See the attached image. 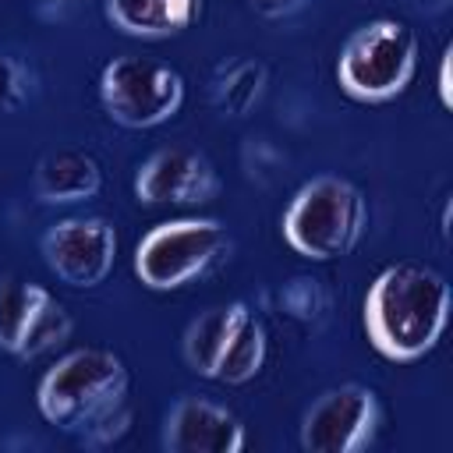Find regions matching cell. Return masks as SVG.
I'll return each instance as SVG.
<instances>
[{
  "label": "cell",
  "mask_w": 453,
  "mask_h": 453,
  "mask_svg": "<svg viewBox=\"0 0 453 453\" xmlns=\"http://www.w3.org/2000/svg\"><path fill=\"white\" fill-rule=\"evenodd\" d=\"M42 421L78 435L81 446L103 449L131 425L127 365L106 347H78L64 354L35 386Z\"/></svg>",
  "instance_id": "1"
},
{
  "label": "cell",
  "mask_w": 453,
  "mask_h": 453,
  "mask_svg": "<svg viewBox=\"0 0 453 453\" xmlns=\"http://www.w3.org/2000/svg\"><path fill=\"white\" fill-rule=\"evenodd\" d=\"M449 319L446 280L418 262L386 265L365 290L361 322L372 347L389 361L425 357Z\"/></svg>",
  "instance_id": "2"
},
{
  "label": "cell",
  "mask_w": 453,
  "mask_h": 453,
  "mask_svg": "<svg viewBox=\"0 0 453 453\" xmlns=\"http://www.w3.org/2000/svg\"><path fill=\"white\" fill-rule=\"evenodd\" d=\"M365 226H368V202L361 188H354L347 177L336 173H319L304 180L280 219L283 241L301 258L311 262H329L354 251Z\"/></svg>",
  "instance_id": "3"
},
{
  "label": "cell",
  "mask_w": 453,
  "mask_h": 453,
  "mask_svg": "<svg viewBox=\"0 0 453 453\" xmlns=\"http://www.w3.org/2000/svg\"><path fill=\"white\" fill-rule=\"evenodd\" d=\"M418 71V35L400 18L357 25L336 53V85L357 103L396 99Z\"/></svg>",
  "instance_id": "4"
},
{
  "label": "cell",
  "mask_w": 453,
  "mask_h": 453,
  "mask_svg": "<svg viewBox=\"0 0 453 453\" xmlns=\"http://www.w3.org/2000/svg\"><path fill=\"white\" fill-rule=\"evenodd\" d=\"M230 251V234L219 219H166L134 244V276L149 290H177L209 273Z\"/></svg>",
  "instance_id": "5"
},
{
  "label": "cell",
  "mask_w": 453,
  "mask_h": 453,
  "mask_svg": "<svg viewBox=\"0 0 453 453\" xmlns=\"http://www.w3.org/2000/svg\"><path fill=\"white\" fill-rule=\"evenodd\" d=\"M99 103L120 127H156L180 110L184 78L163 60L124 53L99 71Z\"/></svg>",
  "instance_id": "6"
},
{
  "label": "cell",
  "mask_w": 453,
  "mask_h": 453,
  "mask_svg": "<svg viewBox=\"0 0 453 453\" xmlns=\"http://www.w3.org/2000/svg\"><path fill=\"white\" fill-rule=\"evenodd\" d=\"M39 251L60 283L92 290L113 269L117 230L103 216H67L46 226V234L39 237Z\"/></svg>",
  "instance_id": "7"
},
{
  "label": "cell",
  "mask_w": 453,
  "mask_h": 453,
  "mask_svg": "<svg viewBox=\"0 0 453 453\" xmlns=\"http://www.w3.org/2000/svg\"><path fill=\"white\" fill-rule=\"evenodd\" d=\"M379 396L361 382H343L315 396L301 418V446L308 453H357L375 439Z\"/></svg>",
  "instance_id": "8"
},
{
  "label": "cell",
  "mask_w": 453,
  "mask_h": 453,
  "mask_svg": "<svg viewBox=\"0 0 453 453\" xmlns=\"http://www.w3.org/2000/svg\"><path fill=\"white\" fill-rule=\"evenodd\" d=\"M71 336L67 308L39 283L0 280V350L39 357Z\"/></svg>",
  "instance_id": "9"
},
{
  "label": "cell",
  "mask_w": 453,
  "mask_h": 453,
  "mask_svg": "<svg viewBox=\"0 0 453 453\" xmlns=\"http://www.w3.org/2000/svg\"><path fill=\"white\" fill-rule=\"evenodd\" d=\"M219 191V173L216 166L198 152L184 145H166L156 149L149 159H142L134 173V198L142 205H202L216 198Z\"/></svg>",
  "instance_id": "10"
},
{
  "label": "cell",
  "mask_w": 453,
  "mask_h": 453,
  "mask_svg": "<svg viewBox=\"0 0 453 453\" xmlns=\"http://www.w3.org/2000/svg\"><path fill=\"white\" fill-rule=\"evenodd\" d=\"M163 449L170 453H241L244 425L234 411L205 396H180L159 432Z\"/></svg>",
  "instance_id": "11"
},
{
  "label": "cell",
  "mask_w": 453,
  "mask_h": 453,
  "mask_svg": "<svg viewBox=\"0 0 453 453\" xmlns=\"http://www.w3.org/2000/svg\"><path fill=\"white\" fill-rule=\"evenodd\" d=\"M32 188H35V198L46 205L88 202L103 188V170L81 149H53L35 163Z\"/></svg>",
  "instance_id": "12"
},
{
  "label": "cell",
  "mask_w": 453,
  "mask_h": 453,
  "mask_svg": "<svg viewBox=\"0 0 453 453\" xmlns=\"http://www.w3.org/2000/svg\"><path fill=\"white\" fill-rule=\"evenodd\" d=\"M106 21L134 39H166L180 35L202 14V0H106Z\"/></svg>",
  "instance_id": "13"
},
{
  "label": "cell",
  "mask_w": 453,
  "mask_h": 453,
  "mask_svg": "<svg viewBox=\"0 0 453 453\" xmlns=\"http://www.w3.org/2000/svg\"><path fill=\"white\" fill-rule=\"evenodd\" d=\"M248 315H251V308L244 301H230V304L205 308L198 319H191L184 329V340H180V354H184L188 368L202 379H216L219 357Z\"/></svg>",
  "instance_id": "14"
},
{
  "label": "cell",
  "mask_w": 453,
  "mask_h": 453,
  "mask_svg": "<svg viewBox=\"0 0 453 453\" xmlns=\"http://www.w3.org/2000/svg\"><path fill=\"white\" fill-rule=\"evenodd\" d=\"M265 64L258 57H230L212 71L209 99L223 117H244L265 92Z\"/></svg>",
  "instance_id": "15"
},
{
  "label": "cell",
  "mask_w": 453,
  "mask_h": 453,
  "mask_svg": "<svg viewBox=\"0 0 453 453\" xmlns=\"http://www.w3.org/2000/svg\"><path fill=\"white\" fill-rule=\"evenodd\" d=\"M262 365H265V329L255 315H248L219 357L216 379L226 386H244L262 372Z\"/></svg>",
  "instance_id": "16"
},
{
  "label": "cell",
  "mask_w": 453,
  "mask_h": 453,
  "mask_svg": "<svg viewBox=\"0 0 453 453\" xmlns=\"http://www.w3.org/2000/svg\"><path fill=\"white\" fill-rule=\"evenodd\" d=\"M280 304L304 329H319L329 319V290L315 276H294L290 283H283Z\"/></svg>",
  "instance_id": "17"
},
{
  "label": "cell",
  "mask_w": 453,
  "mask_h": 453,
  "mask_svg": "<svg viewBox=\"0 0 453 453\" xmlns=\"http://www.w3.org/2000/svg\"><path fill=\"white\" fill-rule=\"evenodd\" d=\"M32 96V74L21 60L0 53V113L18 110L21 103H28Z\"/></svg>",
  "instance_id": "18"
},
{
  "label": "cell",
  "mask_w": 453,
  "mask_h": 453,
  "mask_svg": "<svg viewBox=\"0 0 453 453\" xmlns=\"http://www.w3.org/2000/svg\"><path fill=\"white\" fill-rule=\"evenodd\" d=\"M262 18H287V14H297L308 0H248Z\"/></svg>",
  "instance_id": "19"
},
{
  "label": "cell",
  "mask_w": 453,
  "mask_h": 453,
  "mask_svg": "<svg viewBox=\"0 0 453 453\" xmlns=\"http://www.w3.org/2000/svg\"><path fill=\"white\" fill-rule=\"evenodd\" d=\"M449 57H453V50L446 46V50H442V57H439V85H435V88H439V103H442L446 110L453 106V85H449Z\"/></svg>",
  "instance_id": "20"
},
{
  "label": "cell",
  "mask_w": 453,
  "mask_h": 453,
  "mask_svg": "<svg viewBox=\"0 0 453 453\" xmlns=\"http://www.w3.org/2000/svg\"><path fill=\"white\" fill-rule=\"evenodd\" d=\"M35 4V11L42 14V18H50V7H64V4H71V0H32Z\"/></svg>",
  "instance_id": "21"
}]
</instances>
